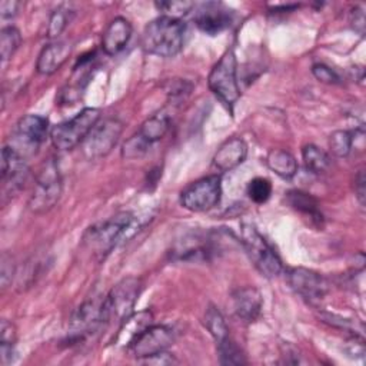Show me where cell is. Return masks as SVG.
I'll list each match as a JSON object with an SVG mask.
<instances>
[{"instance_id": "9a60e30c", "label": "cell", "mask_w": 366, "mask_h": 366, "mask_svg": "<svg viewBox=\"0 0 366 366\" xmlns=\"http://www.w3.org/2000/svg\"><path fill=\"white\" fill-rule=\"evenodd\" d=\"M49 133V120L46 117L39 114H26L16 124L14 140L19 146L26 147L30 152H36Z\"/></svg>"}, {"instance_id": "8fae6325", "label": "cell", "mask_w": 366, "mask_h": 366, "mask_svg": "<svg viewBox=\"0 0 366 366\" xmlns=\"http://www.w3.org/2000/svg\"><path fill=\"white\" fill-rule=\"evenodd\" d=\"M174 342V332L166 325H150L139 337L129 346L132 355L137 359H147L156 356Z\"/></svg>"}, {"instance_id": "6da1fadb", "label": "cell", "mask_w": 366, "mask_h": 366, "mask_svg": "<svg viewBox=\"0 0 366 366\" xmlns=\"http://www.w3.org/2000/svg\"><path fill=\"white\" fill-rule=\"evenodd\" d=\"M136 227H139L136 216L130 212H122L90 226L83 234V244L93 253L104 257L113 247L129 239Z\"/></svg>"}, {"instance_id": "ba28073f", "label": "cell", "mask_w": 366, "mask_h": 366, "mask_svg": "<svg viewBox=\"0 0 366 366\" xmlns=\"http://www.w3.org/2000/svg\"><path fill=\"white\" fill-rule=\"evenodd\" d=\"M222 196V179L210 174L190 183L180 193V204L190 212H207L213 209Z\"/></svg>"}, {"instance_id": "7a4b0ae2", "label": "cell", "mask_w": 366, "mask_h": 366, "mask_svg": "<svg viewBox=\"0 0 366 366\" xmlns=\"http://www.w3.org/2000/svg\"><path fill=\"white\" fill-rule=\"evenodd\" d=\"M186 24L182 20L159 16L146 24L142 33V47L146 53L173 57L176 56L184 43Z\"/></svg>"}, {"instance_id": "4316f807", "label": "cell", "mask_w": 366, "mask_h": 366, "mask_svg": "<svg viewBox=\"0 0 366 366\" xmlns=\"http://www.w3.org/2000/svg\"><path fill=\"white\" fill-rule=\"evenodd\" d=\"M204 326L210 332V335L214 337L216 342L229 336V329H227V325H226V320H224L223 315L220 313V310L217 307H214L212 305L206 309Z\"/></svg>"}, {"instance_id": "4fadbf2b", "label": "cell", "mask_w": 366, "mask_h": 366, "mask_svg": "<svg viewBox=\"0 0 366 366\" xmlns=\"http://www.w3.org/2000/svg\"><path fill=\"white\" fill-rule=\"evenodd\" d=\"M30 174L26 157L13 146H4L1 150V183L7 193H14L24 187Z\"/></svg>"}, {"instance_id": "5bb4252c", "label": "cell", "mask_w": 366, "mask_h": 366, "mask_svg": "<svg viewBox=\"0 0 366 366\" xmlns=\"http://www.w3.org/2000/svg\"><path fill=\"white\" fill-rule=\"evenodd\" d=\"M233 10L222 3H204L194 13L197 29L209 36H216L233 23Z\"/></svg>"}, {"instance_id": "f35d334b", "label": "cell", "mask_w": 366, "mask_h": 366, "mask_svg": "<svg viewBox=\"0 0 366 366\" xmlns=\"http://www.w3.org/2000/svg\"><path fill=\"white\" fill-rule=\"evenodd\" d=\"M19 7H20V3L19 1H14V0H3L0 3V16L3 20L6 19H11L17 14L19 11Z\"/></svg>"}, {"instance_id": "e0dca14e", "label": "cell", "mask_w": 366, "mask_h": 366, "mask_svg": "<svg viewBox=\"0 0 366 366\" xmlns=\"http://www.w3.org/2000/svg\"><path fill=\"white\" fill-rule=\"evenodd\" d=\"M132 33H133V29L127 19H124V17L113 19L103 31L102 50L107 56L117 54L129 43Z\"/></svg>"}, {"instance_id": "44dd1931", "label": "cell", "mask_w": 366, "mask_h": 366, "mask_svg": "<svg viewBox=\"0 0 366 366\" xmlns=\"http://www.w3.org/2000/svg\"><path fill=\"white\" fill-rule=\"evenodd\" d=\"M172 253L179 260H206L213 253V247L207 237L194 234L179 242Z\"/></svg>"}, {"instance_id": "f546056e", "label": "cell", "mask_w": 366, "mask_h": 366, "mask_svg": "<svg viewBox=\"0 0 366 366\" xmlns=\"http://www.w3.org/2000/svg\"><path fill=\"white\" fill-rule=\"evenodd\" d=\"M353 146V133L347 130H336L329 137V147L337 157H346Z\"/></svg>"}, {"instance_id": "30bf717a", "label": "cell", "mask_w": 366, "mask_h": 366, "mask_svg": "<svg viewBox=\"0 0 366 366\" xmlns=\"http://www.w3.org/2000/svg\"><path fill=\"white\" fill-rule=\"evenodd\" d=\"M123 132V123L119 119H104L99 122L87 134L83 144V153L87 159H99L112 152Z\"/></svg>"}, {"instance_id": "3957f363", "label": "cell", "mask_w": 366, "mask_h": 366, "mask_svg": "<svg viewBox=\"0 0 366 366\" xmlns=\"http://www.w3.org/2000/svg\"><path fill=\"white\" fill-rule=\"evenodd\" d=\"M100 120V110L84 107L73 119L59 123L50 130V140L57 150H70L83 143Z\"/></svg>"}, {"instance_id": "ffe728a7", "label": "cell", "mask_w": 366, "mask_h": 366, "mask_svg": "<svg viewBox=\"0 0 366 366\" xmlns=\"http://www.w3.org/2000/svg\"><path fill=\"white\" fill-rule=\"evenodd\" d=\"M150 325H153V315L150 310H142L127 316L119 326L117 335L114 337V345L120 347H127L144 332Z\"/></svg>"}, {"instance_id": "7402d4cb", "label": "cell", "mask_w": 366, "mask_h": 366, "mask_svg": "<svg viewBox=\"0 0 366 366\" xmlns=\"http://www.w3.org/2000/svg\"><path fill=\"white\" fill-rule=\"evenodd\" d=\"M286 202L293 210L310 219L312 224L323 226V214L319 209V202L312 194L302 190H290L286 193Z\"/></svg>"}, {"instance_id": "e575fe53", "label": "cell", "mask_w": 366, "mask_h": 366, "mask_svg": "<svg viewBox=\"0 0 366 366\" xmlns=\"http://www.w3.org/2000/svg\"><path fill=\"white\" fill-rule=\"evenodd\" d=\"M16 327L11 322L3 319L0 323V347H13L16 343Z\"/></svg>"}, {"instance_id": "603a6c76", "label": "cell", "mask_w": 366, "mask_h": 366, "mask_svg": "<svg viewBox=\"0 0 366 366\" xmlns=\"http://www.w3.org/2000/svg\"><path fill=\"white\" fill-rule=\"evenodd\" d=\"M266 164L277 176L292 179L297 172V162L292 153L282 149H273L266 156Z\"/></svg>"}, {"instance_id": "4dcf8cb0", "label": "cell", "mask_w": 366, "mask_h": 366, "mask_svg": "<svg viewBox=\"0 0 366 366\" xmlns=\"http://www.w3.org/2000/svg\"><path fill=\"white\" fill-rule=\"evenodd\" d=\"M154 6L159 11H162L160 16L182 20L183 16H186L189 11H192V9L194 7V3L182 1V0H172V1H156Z\"/></svg>"}, {"instance_id": "cb8c5ba5", "label": "cell", "mask_w": 366, "mask_h": 366, "mask_svg": "<svg viewBox=\"0 0 366 366\" xmlns=\"http://www.w3.org/2000/svg\"><path fill=\"white\" fill-rule=\"evenodd\" d=\"M170 129V116L166 113H157L153 114L152 117L146 119L140 129H139V134L149 142L150 144L160 140L162 137H164V134L169 132Z\"/></svg>"}, {"instance_id": "52a82bcc", "label": "cell", "mask_w": 366, "mask_h": 366, "mask_svg": "<svg viewBox=\"0 0 366 366\" xmlns=\"http://www.w3.org/2000/svg\"><path fill=\"white\" fill-rule=\"evenodd\" d=\"M142 289V280L133 276L124 277L116 283L104 296V323H122L127 316H130Z\"/></svg>"}, {"instance_id": "8992f818", "label": "cell", "mask_w": 366, "mask_h": 366, "mask_svg": "<svg viewBox=\"0 0 366 366\" xmlns=\"http://www.w3.org/2000/svg\"><path fill=\"white\" fill-rule=\"evenodd\" d=\"M237 63L233 50H226L217 63L212 67L207 84L210 92L230 110L240 97V89L237 83Z\"/></svg>"}, {"instance_id": "f1b7e54d", "label": "cell", "mask_w": 366, "mask_h": 366, "mask_svg": "<svg viewBox=\"0 0 366 366\" xmlns=\"http://www.w3.org/2000/svg\"><path fill=\"white\" fill-rule=\"evenodd\" d=\"M73 14H74V11L64 6H60L56 10H53V13L50 14V19H49L47 37L49 39L59 37L63 33V30L67 27V24L71 21Z\"/></svg>"}, {"instance_id": "1f68e13d", "label": "cell", "mask_w": 366, "mask_h": 366, "mask_svg": "<svg viewBox=\"0 0 366 366\" xmlns=\"http://www.w3.org/2000/svg\"><path fill=\"white\" fill-rule=\"evenodd\" d=\"M149 147H150V143L146 142L139 133H136L124 142L122 147V156L123 159H127V160L140 159L147 153Z\"/></svg>"}, {"instance_id": "277c9868", "label": "cell", "mask_w": 366, "mask_h": 366, "mask_svg": "<svg viewBox=\"0 0 366 366\" xmlns=\"http://www.w3.org/2000/svg\"><path fill=\"white\" fill-rule=\"evenodd\" d=\"M242 243L253 266L264 277H276L283 270V263L269 242L249 223L242 226Z\"/></svg>"}, {"instance_id": "83f0119b", "label": "cell", "mask_w": 366, "mask_h": 366, "mask_svg": "<svg viewBox=\"0 0 366 366\" xmlns=\"http://www.w3.org/2000/svg\"><path fill=\"white\" fill-rule=\"evenodd\" d=\"M21 43L20 31L13 26H6L0 31V54L1 60L7 61L16 53Z\"/></svg>"}, {"instance_id": "d6986e66", "label": "cell", "mask_w": 366, "mask_h": 366, "mask_svg": "<svg viewBox=\"0 0 366 366\" xmlns=\"http://www.w3.org/2000/svg\"><path fill=\"white\" fill-rule=\"evenodd\" d=\"M71 53V44L69 41L57 40L44 46L37 57L36 70L40 74L49 76L57 71Z\"/></svg>"}, {"instance_id": "ac0fdd59", "label": "cell", "mask_w": 366, "mask_h": 366, "mask_svg": "<svg viewBox=\"0 0 366 366\" xmlns=\"http://www.w3.org/2000/svg\"><path fill=\"white\" fill-rule=\"evenodd\" d=\"M247 144L240 137H230L220 144L213 156V166L220 172H229L244 162Z\"/></svg>"}, {"instance_id": "74e56055", "label": "cell", "mask_w": 366, "mask_h": 366, "mask_svg": "<svg viewBox=\"0 0 366 366\" xmlns=\"http://www.w3.org/2000/svg\"><path fill=\"white\" fill-rule=\"evenodd\" d=\"M365 183H366V177H365V172L359 170V173L355 177V194L360 203V206H365V199H366V189H365Z\"/></svg>"}, {"instance_id": "d4e9b609", "label": "cell", "mask_w": 366, "mask_h": 366, "mask_svg": "<svg viewBox=\"0 0 366 366\" xmlns=\"http://www.w3.org/2000/svg\"><path fill=\"white\" fill-rule=\"evenodd\" d=\"M302 159L306 169L312 173H325L330 166L329 154L316 144H306L302 149Z\"/></svg>"}, {"instance_id": "2e32d148", "label": "cell", "mask_w": 366, "mask_h": 366, "mask_svg": "<svg viewBox=\"0 0 366 366\" xmlns=\"http://www.w3.org/2000/svg\"><path fill=\"white\" fill-rule=\"evenodd\" d=\"M230 306H232L233 315L239 320L249 323L259 317L263 306V299L260 292L256 287L247 286V287L237 289L232 293Z\"/></svg>"}, {"instance_id": "484cf974", "label": "cell", "mask_w": 366, "mask_h": 366, "mask_svg": "<svg viewBox=\"0 0 366 366\" xmlns=\"http://www.w3.org/2000/svg\"><path fill=\"white\" fill-rule=\"evenodd\" d=\"M217 343V355L219 362L224 366H239L246 365V356L243 350L237 346L234 340L230 339V336H226L224 339L216 342Z\"/></svg>"}, {"instance_id": "836d02e7", "label": "cell", "mask_w": 366, "mask_h": 366, "mask_svg": "<svg viewBox=\"0 0 366 366\" xmlns=\"http://www.w3.org/2000/svg\"><path fill=\"white\" fill-rule=\"evenodd\" d=\"M312 73L322 83H327V84H337V83H340L339 74L333 69H330L329 66H326L323 63L313 64L312 66Z\"/></svg>"}, {"instance_id": "d590c367", "label": "cell", "mask_w": 366, "mask_h": 366, "mask_svg": "<svg viewBox=\"0 0 366 366\" xmlns=\"http://www.w3.org/2000/svg\"><path fill=\"white\" fill-rule=\"evenodd\" d=\"M350 24L355 29V31H357L360 36L365 34V24H366V19H365V11L363 7H355L350 11Z\"/></svg>"}, {"instance_id": "5b68a950", "label": "cell", "mask_w": 366, "mask_h": 366, "mask_svg": "<svg viewBox=\"0 0 366 366\" xmlns=\"http://www.w3.org/2000/svg\"><path fill=\"white\" fill-rule=\"evenodd\" d=\"M63 182L59 166L53 159H49L37 173L34 189L29 199V209L36 214L49 212L59 202Z\"/></svg>"}, {"instance_id": "7c38bea8", "label": "cell", "mask_w": 366, "mask_h": 366, "mask_svg": "<svg viewBox=\"0 0 366 366\" xmlns=\"http://www.w3.org/2000/svg\"><path fill=\"white\" fill-rule=\"evenodd\" d=\"M287 282L290 287L299 295L302 299L309 303L320 302L327 293V282L326 279L310 269L306 267H292L287 270Z\"/></svg>"}, {"instance_id": "8d00e7d4", "label": "cell", "mask_w": 366, "mask_h": 366, "mask_svg": "<svg viewBox=\"0 0 366 366\" xmlns=\"http://www.w3.org/2000/svg\"><path fill=\"white\" fill-rule=\"evenodd\" d=\"M14 274V266L11 264V257L7 254H3L1 257V286L6 287Z\"/></svg>"}, {"instance_id": "d6a6232c", "label": "cell", "mask_w": 366, "mask_h": 366, "mask_svg": "<svg viewBox=\"0 0 366 366\" xmlns=\"http://www.w3.org/2000/svg\"><path fill=\"white\" fill-rule=\"evenodd\" d=\"M272 194V183L266 177H254L247 184V196L257 204L269 200Z\"/></svg>"}, {"instance_id": "9c48e42d", "label": "cell", "mask_w": 366, "mask_h": 366, "mask_svg": "<svg viewBox=\"0 0 366 366\" xmlns=\"http://www.w3.org/2000/svg\"><path fill=\"white\" fill-rule=\"evenodd\" d=\"M104 323V297L84 300L73 313L69 325V342H79Z\"/></svg>"}]
</instances>
